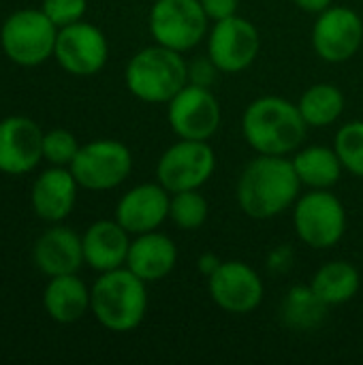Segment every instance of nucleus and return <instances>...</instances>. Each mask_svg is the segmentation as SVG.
<instances>
[{
	"label": "nucleus",
	"instance_id": "nucleus-6",
	"mask_svg": "<svg viewBox=\"0 0 363 365\" xmlns=\"http://www.w3.org/2000/svg\"><path fill=\"white\" fill-rule=\"evenodd\" d=\"M293 227L306 246L327 250L347 233V210L332 190H308L293 205Z\"/></svg>",
	"mask_w": 363,
	"mask_h": 365
},
{
	"label": "nucleus",
	"instance_id": "nucleus-10",
	"mask_svg": "<svg viewBox=\"0 0 363 365\" xmlns=\"http://www.w3.org/2000/svg\"><path fill=\"white\" fill-rule=\"evenodd\" d=\"M223 120L220 103L210 88L186 83L167 103V122L178 139L210 141Z\"/></svg>",
	"mask_w": 363,
	"mask_h": 365
},
{
	"label": "nucleus",
	"instance_id": "nucleus-24",
	"mask_svg": "<svg viewBox=\"0 0 363 365\" xmlns=\"http://www.w3.org/2000/svg\"><path fill=\"white\" fill-rule=\"evenodd\" d=\"M344 92L334 83H315L300 96V111L310 128L332 126L344 113Z\"/></svg>",
	"mask_w": 363,
	"mask_h": 365
},
{
	"label": "nucleus",
	"instance_id": "nucleus-27",
	"mask_svg": "<svg viewBox=\"0 0 363 365\" xmlns=\"http://www.w3.org/2000/svg\"><path fill=\"white\" fill-rule=\"evenodd\" d=\"M334 150L340 156L344 171L363 178V122H347L334 137Z\"/></svg>",
	"mask_w": 363,
	"mask_h": 365
},
{
	"label": "nucleus",
	"instance_id": "nucleus-31",
	"mask_svg": "<svg viewBox=\"0 0 363 365\" xmlns=\"http://www.w3.org/2000/svg\"><path fill=\"white\" fill-rule=\"evenodd\" d=\"M205 15L210 17V21H220V19H227V17H233L237 15V6H240V0H199Z\"/></svg>",
	"mask_w": 363,
	"mask_h": 365
},
{
	"label": "nucleus",
	"instance_id": "nucleus-21",
	"mask_svg": "<svg viewBox=\"0 0 363 365\" xmlns=\"http://www.w3.org/2000/svg\"><path fill=\"white\" fill-rule=\"evenodd\" d=\"M43 308L56 323H75L90 310V289L77 274L53 276L43 291Z\"/></svg>",
	"mask_w": 363,
	"mask_h": 365
},
{
	"label": "nucleus",
	"instance_id": "nucleus-18",
	"mask_svg": "<svg viewBox=\"0 0 363 365\" xmlns=\"http://www.w3.org/2000/svg\"><path fill=\"white\" fill-rule=\"evenodd\" d=\"M34 265L41 274L53 278L64 274H77L83 261V244L81 237L68 227H51L47 229L32 248Z\"/></svg>",
	"mask_w": 363,
	"mask_h": 365
},
{
	"label": "nucleus",
	"instance_id": "nucleus-2",
	"mask_svg": "<svg viewBox=\"0 0 363 365\" xmlns=\"http://www.w3.org/2000/svg\"><path fill=\"white\" fill-rule=\"evenodd\" d=\"M308 124L297 107L282 96H259L242 115V135L257 154H295L308 135Z\"/></svg>",
	"mask_w": 363,
	"mask_h": 365
},
{
	"label": "nucleus",
	"instance_id": "nucleus-22",
	"mask_svg": "<svg viewBox=\"0 0 363 365\" xmlns=\"http://www.w3.org/2000/svg\"><path fill=\"white\" fill-rule=\"evenodd\" d=\"M291 160L302 186L310 190H329L344 171L336 150L325 145H302Z\"/></svg>",
	"mask_w": 363,
	"mask_h": 365
},
{
	"label": "nucleus",
	"instance_id": "nucleus-19",
	"mask_svg": "<svg viewBox=\"0 0 363 365\" xmlns=\"http://www.w3.org/2000/svg\"><path fill=\"white\" fill-rule=\"evenodd\" d=\"M83 261L90 269L103 274L126 265L131 233L113 220H96L81 235Z\"/></svg>",
	"mask_w": 363,
	"mask_h": 365
},
{
	"label": "nucleus",
	"instance_id": "nucleus-16",
	"mask_svg": "<svg viewBox=\"0 0 363 365\" xmlns=\"http://www.w3.org/2000/svg\"><path fill=\"white\" fill-rule=\"evenodd\" d=\"M171 192L158 182H145L128 192L116 205V220L131 233L141 235L156 231L169 218Z\"/></svg>",
	"mask_w": 363,
	"mask_h": 365
},
{
	"label": "nucleus",
	"instance_id": "nucleus-13",
	"mask_svg": "<svg viewBox=\"0 0 363 365\" xmlns=\"http://www.w3.org/2000/svg\"><path fill=\"white\" fill-rule=\"evenodd\" d=\"M53 58L75 77L96 75L109 58V45L103 30L88 21H75L58 30Z\"/></svg>",
	"mask_w": 363,
	"mask_h": 365
},
{
	"label": "nucleus",
	"instance_id": "nucleus-20",
	"mask_svg": "<svg viewBox=\"0 0 363 365\" xmlns=\"http://www.w3.org/2000/svg\"><path fill=\"white\" fill-rule=\"evenodd\" d=\"M175 263L178 246L169 235L158 233V229L135 235V240H131L126 267L143 282H158L167 278L173 272Z\"/></svg>",
	"mask_w": 363,
	"mask_h": 365
},
{
	"label": "nucleus",
	"instance_id": "nucleus-3",
	"mask_svg": "<svg viewBox=\"0 0 363 365\" xmlns=\"http://www.w3.org/2000/svg\"><path fill=\"white\" fill-rule=\"evenodd\" d=\"M148 282L126 265L103 272L90 289V310L94 319L113 334L137 329L148 312Z\"/></svg>",
	"mask_w": 363,
	"mask_h": 365
},
{
	"label": "nucleus",
	"instance_id": "nucleus-34",
	"mask_svg": "<svg viewBox=\"0 0 363 365\" xmlns=\"http://www.w3.org/2000/svg\"><path fill=\"white\" fill-rule=\"evenodd\" d=\"M220 263H223V261H220L216 255H201V257H199V272H201L203 276L210 278V276L220 267Z\"/></svg>",
	"mask_w": 363,
	"mask_h": 365
},
{
	"label": "nucleus",
	"instance_id": "nucleus-30",
	"mask_svg": "<svg viewBox=\"0 0 363 365\" xmlns=\"http://www.w3.org/2000/svg\"><path fill=\"white\" fill-rule=\"evenodd\" d=\"M220 71L212 62L210 56H199L197 60L188 62V83H197V86L212 88V83L216 81V75Z\"/></svg>",
	"mask_w": 363,
	"mask_h": 365
},
{
	"label": "nucleus",
	"instance_id": "nucleus-1",
	"mask_svg": "<svg viewBox=\"0 0 363 365\" xmlns=\"http://www.w3.org/2000/svg\"><path fill=\"white\" fill-rule=\"evenodd\" d=\"M300 190L302 182L289 156L259 154L244 167L235 197L248 218L270 220L293 207Z\"/></svg>",
	"mask_w": 363,
	"mask_h": 365
},
{
	"label": "nucleus",
	"instance_id": "nucleus-26",
	"mask_svg": "<svg viewBox=\"0 0 363 365\" xmlns=\"http://www.w3.org/2000/svg\"><path fill=\"white\" fill-rule=\"evenodd\" d=\"M208 199L199 190H182L171 195L169 220L182 231H197L208 220Z\"/></svg>",
	"mask_w": 363,
	"mask_h": 365
},
{
	"label": "nucleus",
	"instance_id": "nucleus-23",
	"mask_svg": "<svg viewBox=\"0 0 363 365\" xmlns=\"http://www.w3.org/2000/svg\"><path fill=\"white\" fill-rule=\"evenodd\" d=\"M310 287L327 306H342L359 293L362 274L349 261H329L317 269Z\"/></svg>",
	"mask_w": 363,
	"mask_h": 365
},
{
	"label": "nucleus",
	"instance_id": "nucleus-8",
	"mask_svg": "<svg viewBox=\"0 0 363 365\" xmlns=\"http://www.w3.org/2000/svg\"><path fill=\"white\" fill-rule=\"evenodd\" d=\"M86 190H111L118 188L133 171V154L118 139H94L79 148L75 160L68 167Z\"/></svg>",
	"mask_w": 363,
	"mask_h": 365
},
{
	"label": "nucleus",
	"instance_id": "nucleus-12",
	"mask_svg": "<svg viewBox=\"0 0 363 365\" xmlns=\"http://www.w3.org/2000/svg\"><path fill=\"white\" fill-rule=\"evenodd\" d=\"M363 43L362 15L349 6H329L317 15L312 26V49L329 64L351 60Z\"/></svg>",
	"mask_w": 363,
	"mask_h": 365
},
{
	"label": "nucleus",
	"instance_id": "nucleus-4",
	"mask_svg": "<svg viewBox=\"0 0 363 365\" xmlns=\"http://www.w3.org/2000/svg\"><path fill=\"white\" fill-rule=\"evenodd\" d=\"M124 81L135 98L150 105H167L188 83V62L180 51L154 43L128 60Z\"/></svg>",
	"mask_w": 363,
	"mask_h": 365
},
{
	"label": "nucleus",
	"instance_id": "nucleus-15",
	"mask_svg": "<svg viewBox=\"0 0 363 365\" xmlns=\"http://www.w3.org/2000/svg\"><path fill=\"white\" fill-rule=\"evenodd\" d=\"M43 130L24 115L0 120V171L24 175L43 160Z\"/></svg>",
	"mask_w": 363,
	"mask_h": 365
},
{
	"label": "nucleus",
	"instance_id": "nucleus-25",
	"mask_svg": "<svg viewBox=\"0 0 363 365\" xmlns=\"http://www.w3.org/2000/svg\"><path fill=\"white\" fill-rule=\"evenodd\" d=\"M327 304L315 293L308 284H297L289 289L282 302V321L289 329L295 331H312L317 329L327 314Z\"/></svg>",
	"mask_w": 363,
	"mask_h": 365
},
{
	"label": "nucleus",
	"instance_id": "nucleus-32",
	"mask_svg": "<svg viewBox=\"0 0 363 365\" xmlns=\"http://www.w3.org/2000/svg\"><path fill=\"white\" fill-rule=\"evenodd\" d=\"M293 263V255L289 248H278L270 255V269L272 272H285Z\"/></svg>",
	"mask_w": 363,
	"mask_h": 365
},
{
	"label": "nucleus",
	"instance_id": "nucleus-11",
	"mask_svg": "<svg viewBox=\"0 0 363 365\" xmlns=\"http://www.w3.org/2000/svg\"><path fill=\"white\" fill-rule=\"evenodd\" d=\"M261 51L257 26L240 15L214 21L208 32V56L220 73L235 75L246 71Z\"/></svg>",
	"mask_w": 363,
	"mask_h": 365
},
{
	"label": "nucleus",
	"instance_id": "nucleus-28",
	"mask_svg": "<svg viewBox=\"0 0 363 365\" xmlns=\"http://www.w3.org/2000/svg\"><path fill=\"white\" fill-rule=\"evenodd\" d=\"M77 137L66 128H51L43 135V158L56 167H71L79 152Z\"/></svg>",
	"mask_w": 363,
	"mask_h": 365
},
{
	"label": "nucleus",
	"instance_id": "nucleus-29",
	"mask_svg": "<svg viewBox=\"0 0 363 365\" xmlns=\"http://www.w3.org/2000/svg\"><path fill=\"white\" fill-rule=\"evenodd\" d=\"M41 9L58 28H64L83 19L88 0H43Z\"/></svg>",
	"mask_w": 363,
	"mask_h": 365
},
{
	"label": "nucleus",
	"instance_id": "nucleus-17",
	"mask_svg": "<svg viewBox=\"0 0 363 365\" xmlns=\"http://www.w3.org/2000/svg\"><path fill=\"white\" fill-rule=\"evenodd\" d=\"M77 188L79 184L68 167L51 165V169H45L32 184L30 203L34 214L47 222L64 220L75 207Z\"/></svg>",
	"mask_w": 363,
	"mask_h": 365
},
{
	"label": "nucleus",
	"instance_id": "nucleus-14",
	"mask_svg": "<svg viewBox=\"0 0 363 365\" xmlns=\"http://www.w3.org/2000/svg\"><path fill=\"white\" fill-rule=\"evenodd\" d=\"M208 291L214 304L229 314L255 312L265 295L263 280L244 261H223L208 278Z\"/></svg>",
	"mask_w": 363,
	"mask_h": 365
},
{
	"label": "nucleus",
	"instance_id": "nucleus-33",
	"mask_svg": "<svg viewBox=\"0 0 363 365\" xmlns=\"http://www.w3.org/2000/svg\"><path fill=\"white\" fill-rule=\"evenodd\" d=\"M293 2H295L304 13H315V15H319V13H323L325 9H329L334 0H293Z\"/></svg>",
	"mask_w": 363,
	"mask_h": 365
},
{
	"label": "nucleus",
	"instance_id": "nucleus-5",
	"mask_svg": "<svg viewBox=\"0 0 363 365\" xmlns=\"http://www.w3.org/2000/svg\"><path fill=\"white\" fill-rule=\"evenodd\" d=\"M58 30L43 9H21L4 19L0 47L13 64L39 66L53 56Z\"/></svg>",
	"mask_w": 363,
	"mask_h": 365
},
{
	"label": "nucleus",
	"instance_id": "nucleus-7",
	"mask_svg": "<svg viewBox=\"0 0 363 365\" xmlns=\"http://www.w3.org/2000/svg\"><path fill=\"white\" fill-rule=\"evenodd\" d=\"M208 21L199 0H156L148 15L154 43L180 53L195 49L208 36Z\"/></svg>",
	"mask_w": 363,
	"mask_h": 365
},
{
	"label": "nucleus",
	"instance_id": "nucleus-9",
	"mask_svg": "<svg viewBox=\"0 0 363 365\" xmlns=\"http://www.w3.org/2000/svg\"><path fill=\"white\" fill-rule=\"evenodd\" d=\"M216 171V154L208 141L178 139L156 163V180L171 195L182 190H199Z\"/></svg>",
	"mask_w": 363,
	"mask_h": 365
}]
</instances>
